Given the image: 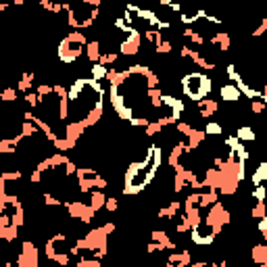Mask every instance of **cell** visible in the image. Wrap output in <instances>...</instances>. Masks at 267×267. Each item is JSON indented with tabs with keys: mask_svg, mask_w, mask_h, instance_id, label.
<instances>
[{
	"mask_svg": "<svg viewBox=\"0 0 267 267\" xmlns=\"http://www.w3.org/2000/svg\"><path fill=\"white\" fill-rule=\"evenodd\" d=\"M161 161H163V150L161 146H150L146 148V155L142 161H134L126 171V182H123V194H140L144 190L150 179L157 176V171L161 167Z\"/></svg>",
	"mask_w": 267,
	"mask_h": 267,
	"instance_id": "cell-1",
	"label": "cell"
},
{
	"mask_svg": "<svg viewBox=\"0 0 267 267\" xmlns=\"http://www.w3.org/2000/svg\"><path fill=\"white\" fill-rule=\"evenodd\" d=\"M98 13H100V2H96V0H84V2L69 6V11H67V23L75 32L88 30L98 19Z\"/></svg>",
	"mask_w": 267,
	"mask_h": 267,
	"instance_id": "cell-2",
	"label": "cell"
},
{
	"mask_svg": "<svg viewBox=\"0 0 267 267\" xmlns=\"http://www.w3.org/2000/svg\"><path fill=\"white\" fill-rule=\"evenodd\" d=\"M86 48H88V40H86V34H82V32H71V34H67V38H63V40H61L56 54H59V61H61L63 65H73V63L86 52Z\"/></svg>",
	"mask_w": 267,
	"mask_h": 267,
	"instance_id": "cell-3",
	"label": "cell"
},
{
	"mask_svg": "<svg viewBox=\"0 0 267 267\" xmlns=\"http://www.w3.org/2000/svg\"><path fill=\"white\" fill-rule=\"evenodd\" d=\"M182 90L194 102L207 100V96L211 94V78L205 73H188L182 80Z\"/></svg>",
	"mask_w": 267,
	"mask_h": 267,
	"instance_id": "cell-4",
	"label": "cell"
},
{
	"mask_svg": "<svg viewBox=\"0 0 267 267\" xmlns=\"http://www.w3.org/2000/svg\"><path fill=\"white\" fill-rule=\"evenodd\" d=\"M17 265L19 267H38V249L34 242L25 240L21 244V251H19V257H17Z\"/></svg>",
	"mask_w": 267,
	"mask_h": 267,
	"instance_id": "cell-5",
	"label": "cell"
},
{
	"mask_svg": "<svg viewBox=\"0 0 267 267\" xmlns=\"http://www.w3.org/2000/svg\"><path fill=\"white\" fill-rule=\"evenodd\" d=\"M219 98L227 104H238V100L242 98V92L230 82V84H223L222 88H219Z\"/></svg>",
	"mask_w": 267,
	"mask_h": 267,
	"instance_id": "cell-6",
	"label": "cell"
},
{
	"mask_svg": "<svg viewBox=\"0 0 267 267\" xmlns=\"http://www.w3.org/2000/svg\"><path fill=\"white\" fill-rule=\"evenodd\" d=\"M178 13H179V21L182 23H196L200 17H203V11L198 8H188V6H178Z\"/></svg>",
	"mask_w": 267,
	"mask_h": 267,
	"instance_id": "cell-7",
	"label": "cell"
},
{
	"mask_svg": "<svg viewBox=\"0 0 267 267\" xmlns=\"http://www.w3.org/2000/svg\"><path fill=\"white\" fill-rule=\"evenodd\" d=\"M251 182L255 186H263L267 182V161H261L259 167L255 169V174L251 176Z\"/></svg>",
	"mask_w": 267,
	"mask_h": 267,
	"instance_id": "cell-8",
	"label": "cell"
},
{
	"mask_svg": "<svg viewBox=\"0 0 267 267\" xmlns=\"http://www.w3.org/2000/svg\"><path fill=\"white\" fill-rule=\"evenodd\" d=\"M90 73H92V80L94 82H100V80H109L111 69H109V67H104V65H100V63H94L90 67Z\"/></svg>",
	"mask_w": 267,
	"mask_h": 267,
	"instance_id": "cell-9",
	"label": "cell"
},
{
	"mask_svg": "<svg viewBox=\"0 0 267 267\" xmlns=\"http://www.w3.org/2000/svg\"><path fill=\"white\" fill-rule=\"evenodd\" d=\"M94 211H98V209H104V205H107V196H104L102 190H94V192L90 194V203H88Z\"/></svg>",
	"mask_w": 267,
	"mask_h": 267,
	"instance_id": "cell-10",
	"label": "cell"
},
{
	"mask_svg": "<svg viewBox=\"0 0 267 267\" xmlns=\"http://www.w3.org/2000/svg\"><path fill=\"white\" fill-rule=\"evenodd\" d=\"M236 138L240 140V142H255L257 140V134L251 126H240L236 130Z\"/></svg>",
	"mask_w": 267,
	"mask_h": 267,
	"instance_id": "cell-11",
	"label": "cell"
},
{
	"mask_svg": "<svg viewBox=\"0 0 267 267\" xmlns=\"http://www.w3.org/2000/svg\"><path fill=\"white\" fill-rule=\"evenodd\" d=\"M179 211V200H171L169 207H163L159 211V217H163V219H174Z\"/></svg>",
	"mask_w": 267,
	"mask_h": 267,
	"instance_id": "cell-12",
	"label": "cell"
},
{
	"mask_svg": "<svg viewBox=\"0 0 267 267\" xmlns=\"http://www.w3.org/2000/svg\"><path fill=\"white\" fill-rule=\"evenodd\" d=\"M203 132L207 134V136H219V134H223V126L217 121H209Z\"/></svg>",
	"mask_w": 267,
	"mask_h": 267,
	"instance_id": "cell-13",
	"label": "cell"
},
{
	"mask_svg": "<svg viewBox=\"0 0 267 267\" xmlns=\"http://www.w3.org/2000/svg\"><path fill=\"white\" fill-rule=\"evenodd\" d=\"M251 198H255L257 203H265L267 200V186H255V190L251 192Z\"/></svg>",
	"mask_w": 267,
	"mask_h": 267,
	"instance_id": "cell-14",
	"label": "cell"
},
{
	"mask_svg": "<svg viewBox=\"0 0 267 267\" xmlns=\"http://www.w3.org/2000/svg\"><path fill=\"white\" fill-rule=\"evenodd\" d=\"M257 227H259V234L267 240V215L259 219V225H257Z\"/></svg>",
	"mask_w": 267,
	"mask_h": 267,
	"instance_id": "cell-15",
	"label": "cell"
},
{
	"mask_svg": "<svg viewBox=\"0 0 267 267\" xmlns=\"http://www.w3.org/2000/svg\"><path fill=\"white\" fill-rule=\"evenodd\" d=\"M117 198H107V205H104V209H107L109 213H115L117 211Z\"/></svg>",
	"mask_w": 267,
	"mask_h": 267,
	"instance_id": "cell-16",
	"label": "cell"
},
{
	"mask_svg": "<svg viewBox=\"0 0 267 267\" xmlns=\"http://www.w3.org/2000/svg\"><path fill=\"white\" fill-rule=\"evenodd\" d=\"M2 100H17V90L15 88H8V90H4V94H2Z\"/></svg>",
	"mask_w": 267,
	"mask_h": 267,
	"instance_id": "cell-17",
	"label": "cell"
},
{
	"mask_svg": "<svg viewBox=\"0 0 267 267\" xmlns=\"http://www.w3.org/2000/svg\"><path fill=\"white\" fill-rule=\"evenodd\" d=\"M161 267H176V265H174V263H169V261H167L165 265H161Z\"/></svg>",
	"mask_w": 267,
	"mask_h": 267,
	"instance_id": "cell-18",
	"label": "cell"
}]
</instances>
